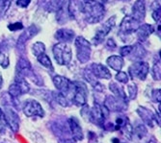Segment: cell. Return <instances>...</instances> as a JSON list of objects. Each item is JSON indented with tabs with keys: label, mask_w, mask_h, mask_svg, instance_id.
<instances>
[{
	"label": "cell",
	"mask_w": 161,
	"mask_h": 143,
	"mask_svg": "<svg viewBox=\"0 0 161 143\" xmlns=\"http://www.w3.org/2000/svg\"><path fill=\"white\" fill-rule=\"evenodd\" d=\"M81 13L86 22L90 24L98 23L102 20L105 15L104 5L100 2H83L81 6Z\"/></svg>",
	"instance_id": "obj_1"
},
{
	"label": "cell",
	"mask_w": 161,
	"mask_h": 143,
	"mask_svg": "<svg viewBox=\"0 0 161 143\" xmlns=\"http://www.w3.org/2000/svg\"><path fill=\"white\" fill-rule=\"evenodd\" d=\"M52 53L56 63L60 65H68L71 62L72 52L71 48L65 42H59L53 46Z\"/></svg>",
	"instance_id": "obj_2"
},
{
	"label": "cell",
	"mask_w": 161,
	"mask_h": 143,
	"mask_svg": "<svg viewBox=\"0 0 161 143\" xmlns=\"http://www.w3.org/2000/svg\"><path fill=\"white\" fill-rule=\"evenodd\" d=\"M75 45L76 49V56L78 61L81 64L89 62L92 53V47L90 42L83 37H77L75 39Z\"/></svg>",
	"instance_id": "obj_3"
},
{
	"label": "cell",
	"mask_w": 161,
	"mask_h": 143,
	"mask_svg": "<svg viewBox=\"0 0 161 143\" xmlns=\"http://www.w3.org/2000/svg\"><path fill=\"white\" fill-rule=\"evenodd\" d=\"M116 25V17L113 16L110 18H108L101 26L97 28V30L96 31L95 37L93 38L94 44H99L101 43L103 39L106 38V36L113 30V28Z\"/></svg>",
	"instance_id": "obj_4"
},
{
	"label": "cell",
	"mask_w": 161,
	"mask_h": 143,
	"mask_svg": "<svg viewBox=\"0 0 161 143\" xmlns=\"http://www.w3.org/2000/svg\"><path fill=\"white\" fill-rule=\"evenodd\" d=\"M149 71H150V66L148 63L142 61L135 62L128 68V73L131 76V78L133 79L135 78L139 80H145L149 74Z\"/></svg>",
	"instance_id": "obj_5"
},
{
	"label": "cell",
	"mask_w": 161,
	"mask_h": 143,
	"mask_svg": "<svg viewBox=\"0 0 161 143\" xmlns=\"http://www.w3.org/2000/svg\"><path fill=\"white\" fill-rule=\"evenodd\" d=\"M23 112L28 117H42L45 115V111L42 110V107L36 100H26L23 105Z\"/></svg>",
	"instance_id": "obj_6"
},
{
	"label": "cell",
	"mask_w": 161,
	"mask_h": 143,
	"mask_svg": "<svg viewBox=\"0 0 161 143\" xmlns=\"http://www.w3.org/2000/svg\"><path fill=\"white\" fill-rule=\"evenodd\" d=\"M140 22H138L137 20H135L134 18H132L131 17H125L121 24H120V27H119V34L120 35H125V36H127L129 34H132L134 33L137 29L138 27L140 26L139 24Z\"/></svg>",
	"instance_id": "obj_7"
},
{
	"label": "cell",
	"mask_w": 161,
	"mask_h": 143,
	"mask_svg": "<svg viewBox=\"0 0 161 143\" xmlns=\"http://www.w3.org/2000/svg\"><path fill=\"white\" fill-rule=\"evenodd\" d=\"M87 96H88V91L85 87V84L75 82V92L74 96H72V101L75 104L78 106H83L87 102Z\"/></svg>",
	"instance_id": "obj_8"
},
{
	"label": "cell",
	"mask_w": 161,
	"mask_h": 143,
	"mask_svg": "<svg viewBox=\"0 0 161 143\" xmlns=\"http://www.w3.org/2000/svg\"><path fill=\"white\" fill-rule=\"evenodd\" d=\"M28 90H29V85L26 83V81L21 77L18 78L16 82L12 84L9 88V92L14 97H18L22 94H25L28 92Z\"/></svg>",
	"instance_id": "obj_9"
},
{
	"label": "cell",
	"mask_w": 161,
	"mask_h": 143,
	"mask_svg": "<svg viewBox=\"0 0 161 143\" xmlns=\"http://www.w3.org/2000/svg\"><path fill=\"white\" fill-rule=\"evenodd\" d=\"M146 17V2L145 0H136L132 6L131 18L141 22Z\"/></svg>",
	"instance_id": "obj_10"
},
{
	"label": "cell",
	"mask_w": 161,
	"mask_h": 143,
	"mask_svg": "<svg viewBox=\"0 0 161 143\" xmlns=\"http://www.w3.org/2000/svg\"><path fill=\"white\" fill-rule=\"evenodd\" d=\"M90 70L93 73V75L98 79H105L108 80L112 77L109 69L101 64H92L90 65Z\"/></svg>",
	"instance_id": "obj_11"
},
{
	"label": "cell",
	"mask_w": 161,
	"mask_h": 143,
	"mask_svg": "<svg viewBox=\"0 0 161 143\" xmlns=\"http://www.w3.org/2000/svg\"><path fill=\"white\" fill-rule=\"evenodd\" d=\"M107 110L105 107H101L99 105H95L94 108L91 110V118L95 123L101 124L104 121L106 115H107Z\"/></svg>",
	"instance_id": "obj_12"
},
{
	"label": "cell",
	"mask_w": 161,
	"mask_h": 143,
	"mask_svg": "<svg viewBox=\"0 0 161 143\" xmlns=\"http://www.w3.org/2000/svg\"><path fill=\"white\" fill-rule=\"evenodd\" d=\"M154 28L151 24H143L138 27V29L135 31L136 32V37L140 41H145L149 38V37L153 33Z\"/></svg>",
	"instance_id": "obj_13"
},
{
	"label": "cell",
	"mask_w": 161,
	"mask_h": 143,
	"mask_svg": "<svg viewBox=\"0 0 161 143\" xmlns=\"http://www.w3.org/2000/svg\"><path fill=\"white\" fill-rule=\"evenodd\" d=\"M75 37V31L68 29V28H62V29H59L55 33V38L60 42H65V43L72 41Z\"/></svg>",
	"instance_id": "obj_14"
},
{
	"label": "cell",
	"mask_w": 161,
	"mask_h": 143,
	"mask_svg": "<svg viewBox=\"0 0 161 143\" xmlns=\"http://www.w3.org/2000/svg\"><path fill=\"white\" fill-rule=\"evenodd\" d=\"M17 71L19 77L21 78L26 77L29 73H32V68H31L30 63L23 58L19 59V61L18 62V65H17Z\"/></svg>",
	"instance_id": "obj_15"
},
{
	"label": "cell",
	"mask_w": 161,
	"mask_h": 143,
	"mask_svg": "<svg viewBox=\"0 0 161 143\" xmlns=\"http://www.w3.org/2000/svg\"><path fill=\"white\" fill-rule=\"evenodd\" d=\"M107 65L115 71H121L124 66V59L121 56H110L106 60Z\"/></svg>",
	"instance_id": "obj_16"
},
{
	"label": "cell",
	"mask_w": 161,
	"mask_h": 143,
	"mask_svg": "<svg viewBox=\"0 0 161 143\" xmlns=\"http://www.w3.org/2000/svg\"><path fill=\"white\" fill-rule=\"evenodd\" d=\"M36 28H37V27H36L35 25H32V26L29 27L28 29H27V31H25V32L20 36V38H19V43L23 44L25 41L29 40L32 37H34V36L38 33V31H39V29L36 30Z\"/></svg>",
	"instance_id": "obj_17"
},
{
	"label": "cell",
	"mask_w": 161,
	"mask_h": 143,
	"mask_svg": "<svg viewBox=\"0 0 161 143\" xmlns=\"http://www.w3.org/2000/svg\"><path fill=\"white\" fill-rule=\"evenodd\" d=\"M37 60L38 62L42 65V66H45L46 68H47L48 70L50 71H53L54 70V67L52 65V63H51V60L49 57L46 54V53H42L41 54L40 56L37 57Z\"/></svg>",
	"instance_id": "obj_18"
},
{
	"label": "cell",
	"mask_w": 161,
	"mask_h": 143,
	"mask_svg": "<svg viewBox=\"0 0 161 143\" xmlns=\"http://www.w3.org/2000/svg\"><path fill=\"white\" fill-rule=\"evenodd\" d=\"M10 64V59L8 51L5 47L0 46V66L3 68H7Z\"/></svg>",
	"instance_id": "obj_19"
},
{
	"label": "cell",
	"mask_w": 161,
	"mask_h": 143,
	"mask_svg": "<svg viewBox=\"0 0 161 143\" xmlns=\"http://www.w3.org/2000/svg\"><path fill=\"white\" fill-rule=\"evenodd\" d=\"M32 53H33V55L36 57V58L38 56H40L41 54L46 53V45H45V43H43V42H41V41L35 42V43L33 44V46H32Z\"/></svg>",
	"instance_id": "obj_20"
},
{
	"label": "cell",
	"mask_w": 161,
	"mask_h": 143,
	"mask_svg": "<svg viewBox=\"0 0 161 143\" xmlns=\"http://www.w3.org/2000/svg\"><path fill=\"white\" fill-rule=\"evenodd\" d=\"M70 128H71V131H72V135L74 136L77 139V140H81L82 139V132H81V128L78 125L77 122L74 121V120H70Z\"/></svg>",
	"instance_id": "obj_21"
},
{
	"label": "cell",
	"mask_w": 161,
	"mask_h": 143,
	"mask_svg": "<svg viewBox=\"0 0 161 143\" xmlns=\"http://www.w3.org/2000/svg\"><path fill=\"white\" fill-rule=\"evenodd\" d=\"M116 79L123 84L128 83V75L124 71H119V73L116 75Z\"/></svg>",
	"instance_id": "obj_22"
},
{
	"label": "cell",
	"mask_w": 161,
	"mask_h": 143,
	"mask_svg": "<svg viewBox=\"0 0 161 143\" xmlns=\"http://www.w3.org/2000/svg\"><path fill=\"white\" fill-rule=\"evenodd\" d=\"M132 49H133V45H125V46H123L120 49L121 57H126V56L130 55L131 52H132Z\"/></svg>",
	"instance_id": "obj_23"
},
{
	"label": "cell",
	"mask_w": 161,
	"mask_h": 143,
	"mask_svg": "<svg viewBox=\"0 0 161 143\" xmlns=\"http://www.w3.org/2000/svg\"><path fill=\"white\" fill-rule=\"evenodd\" d=\"M152 73H153V76L155 80H160V63L159 62L153 65Z\"/></svg>",
	"instance_id": "obj_24"
},
{
	"label": "cell",
	"mask_w": 161,
	"mask_h": 143,
	"mask_svg": "<svg viewBox=\"0 0 161 143\" xmlns=\"http://www.w3.org/2000/svg\"><path fill=\"white\" fill-rule=\"evenodd\" d=\"M6 119H5V115L3 110L0 109V133H3L5 131V127H6Z\"/></svg>",
	"instance_id": "obj_25"
},
{
	"label": "cell",
	"mask_w": 161,
	"mask_h": 143,
	"mask_svg": "<svg viewBox=\"0 0 161 143\" xmlns=\"http://www.w3.org/2000/svg\"><path fill=\"white\" fill-rule=\"evenodd\" d=\"M160 5H157L156 8H153V18L154 19L155 22H160Z\"/></svg>",
	"instance_id": "obj_26"
},
{
	"label": "cell",
	"mask_w": 161,
	"mask_h": 143,
	"mask_svg": "<svg viewBox=\"0 0 161 143\" xmlns=\"http://www.w3.org/2000/svg\"><path fill=\"white\" fill-rule=\"evenodd\" d=\"M23 28V25L21 22H16V23H13V24H10L8 26V29L13 31V32H16L18 30H21Z\"/></svg>",
	"instance_id": "obj_27"
},
{
	"label": "cell",
	"mask_w": 161,
	"mask_h": 143,
	"mask_svg": "<svg viewBox=\"0 0 161 143\" xmlns=\"http://www.w3.org/2000/svg\"><path fill=\"white\" fill-rule=\"evenodd\" d=\"M136 92H137V88L135 84H130L128 85V93L130 95V98H134L136 96Z\"/></svg>",
	"instance_id": "obj_28"
},
{
	"label": "cell",
	"mask_w": 161,
	"mask_h": 143,
	"mask_svg": "<svg viewBox=\"0 0 161 143\" xmlns=\"http://www.w3.org/2000/svg\"><path fill=\"white\" fill-rule=\"evenodd\" d=\"M31 0H17V5L19 7V8H27L29 6V4H30Z\"/></svg>",
	"instance_id": "obj_29"
},
{
	"label": "cell",
	"mask_w": 161,
	"mask_h": 143,
	"mask_svg": "<svg viewBox=\"0 0 161 143\" xmlns=\"http://www.w3.org/2000/svg\"><path fill=\"white\" fill-rule=\"evenodd\" d=\"M8 4L9 2H7L6 0H0V15L8 8Z\"/></svg>",
	"instance_id": "obj_30"
},
{
	"label": "cell",
	"mask_w": 161,
	"mask_h": 143,
	"mask_svg": "<svg viewBox=\"0 0 161 143\" xmlns=\"http://www.w3.org/2000/svg\"><path fill=\"white\" fill-rule=\"evenodd\" d=\"M107 45H108V46H110V45H111V46H112V48H115V47L117 46L113 38H109V39L107 40Z\"/></svg>",
	"instance_id": "obj_31"
},
{
	"label": "cell",
	"mask_w": 161,
	"mask_h": 143,
	"mask_svg": "<svg viewBox=\"0 0 161 143\" xmlns=\"http://www.w3.org/2000/svg\"><path fill=\"white\" fill-rule=\"evenodd\" d=\"M2 84H3V78H2V75H1V73H0V89H1Z\"/></svg>",
	"instance_id": "obj_32"
},
{
	"label": "cell",
	"mask_w": 161,
	"mask_h": 143,
	"mask_svg": "<svg viewBox=\"0 0 161 143\" xmlns=\"http://www.w3.org/2000/svg\"><path fill=\"white\" fill-rule=\"evenodd\" d=\"M84 2H88V3H91V2H95L97 0H83Z\"/></svg>",
	"instance_id": "obj_33"
},
{
	"label": "cell",
	"mask_w": 161,
	"mask_h": 143,
	"mask_svg": "<svg viewBox=\"0 0 161 143\" xmlns=\"http://www.w3.org/2000/svg\"><path fill=\"white\" fill-rule=\"evenodd\" d=\"M109 0H100V3H102V4H104V3H106V2H108Z\"/></svg>",
	"instance_id": "obj_34"
},
{
	"label": "cell",
	"mask_w": 161,
	"mask_h": 143,
	"mask_svg": "<svg viewBox=\"0 0 161 143\" xmlns=\"http://www.w3.org/2000/svg\"><path fill=\"white\" fill-rule=\"evenodd\" d=\"M123 1H129V0H123Z\"/></svg>",
	"instance_id": "obj_35"
}]
</instances>
